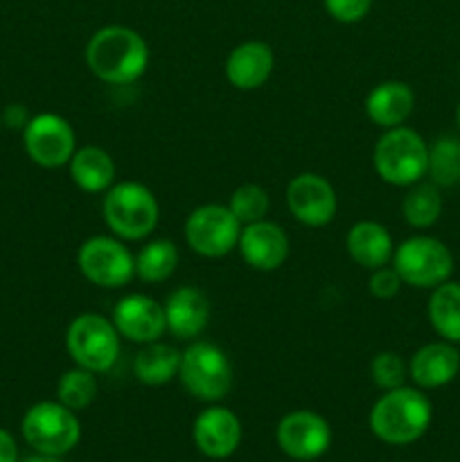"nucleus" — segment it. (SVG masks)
I'll list each match as a JSON object with an SVG mask.
<instances>
[{
	"label": "nucleus",
	"mask_w": 460,
	"mask_h": 462,
	"mask_svg": "<svg viewBox=\"0 0 460 462\" xmlns=\"http://www.w3.org/2000/svg\"><path fill=\"white\" fill-rule=\"evenodd\" d=\"M86 63L90 72L106 84H133L147 70V41L131 27L106 25L90 36Z\"/></svg>",
	"instance_id": "obj_1"
},
{
	"label": "nucleus",
	"mask_w": 460,
	"mask_h": 462,
	"mask_svg": "<svg viewBox=\"0 0 460 462\" xmlns=\"http://www.w3.org/2000/svg\"><path fill=\"white\" fill-rule=\"evenodd\" d=\"M431 424V402L415 388H392L370 411V429L388 445H410Z\"/></svg>",
	"instance_id": "obj_2"
},
{
	"label": "nucleus",
	"mask_w": 460,
	"mask_h": 462,
	"mask_svg": "<svg viewBox=\"0 0 460 462\" xmlns=\"http://www.w3.org/2000/svg\"><path fill=\"white\" fill-rule=\"evenodd\" d=\"M104 221L117 239L138 242L149 237L158 226V201L152 189L135 180L111 185L104 197Z\"/></svg>",
	"instance_id": "obj_3"
},
{
	"label": "nucleus",
	"mask_w": 460,
	"mask_h": 462,
	"mask_svg": "<svg viewBox=\"0 0 460 462\" xmlns=\"http://www.w3.org/2000/svg\"><path fill=\"white\" fill-rule=\"evenodd\" d=\"M374 170L386 183L409 188L419 183L428 170V147L409 126H392L374 147Z\"/></svg>",
	"instance_id": "obj_4"
},
{
	"label": "nucleus",
	"mask_w": 460,
	"mask_h": 462,
	"mask_svg": "<svg viewBox=\"0 0 460 462\" xmlns=\"http://www.w3.org/2000/svg\"><path fill=\"white\" fill-rule=\"evenodd\" d=\"M72 361L90 373H108L120 356V332L99 314H79L66 332Z\"/></svg>",
	"instance_id": "obj_5"
},
{
	"label": "nucleus",
	"mask_w": 460,
	"mask_h": 462,
	"mask_svg": "<svg viewBox=\"0 0 460 462\" xmlns=\"http://www.w3.org/2000/svg\"><path fill=\"white\" fill-rule=\"evenodd\" d=\"M179 377L185 391L203 402H219L233 386V365L215 343L197 341L180 355Z\"/></svg>",
	"instance_id": "obj_6"
},
{
	"label": "nucleus",
	"mask_w": 460,
	"mask_h": 462,
	"mask_svg": "<svg viewBox=\"0 0 460 462\" xmlns=\"http://www.w3.org/2000/svg\"><path fill=\"white\" fill-rule=\"evenodd\" d=\"M23 436L39 454L63 456L77 447L81 427L75 411L61 402H39L23 418Z\"/></svg>",
	"instance_id": "obj_7"
},
{
	"label": "nucleus",
	"mask_w": 460,
	"mask_h": 462,
	"mask_svg": "<svg viewBox=\"0 0 460 462\" xmlns=\"http://www.w3.org/2000/svg\"><path fill=\"white\" fill-rule=\"evenodd\" d=\"M392 266L401 282L418 289H436L449 280L454 257L449 248L433 237H410L392 253Z\"/></svg>",
	"instance_id": "obj_8"
},
{
	"label": "nucleus",
	"mask_w": 460,
	"mask_h": 462,
	"mask_svg": "<svg viewBox=\"0 0 460 462\" xmlns=\"http://www.w3.org/2000/svg\"><path fill=\"white\" fill-rule=\"evenodd\" d=\"M77 264L88 282L104 289H117L131 282L135 275V257L117 237L86 239L77 253Z\"/></svg>",
	"instance_id": "obj_9"
},
{
	"label": "nucleus",
	"mask_w": 460,
	"mask_h": 462,
	"mask_svg": "<svg viewBox=\"0 0 460 462\" xmlns=\"http://www.w3.org/2000/svg\"><path fill=\"white\" fill-rule=\"evenodd\" d=\"M242 224L228 206L207 203L189 212L185 221V239L194 253L203 257H224L237 246Z\"/></svg>",
	"instance_id": "obj_10"
},
{
	"label": "nucleus",
	"mask_w": 460,
	"mask_h": 462,
	"mask_svg": "<svg viewBox=\"0 0 460 462\" xmlns=\"http://www.w3.org/2000/svg\"><path fill=\"white\" fill-rule=\"evenodd\" d=\"M23 144L32 162L57 170L70 162L75 153V131L66 117L57 113H39L23 129Z\"/></svg>",
	"instance_id": "obj_11"
},
{
	"label": "nucleus",
	"mask_w": 460,
	"mask_h": 462,
	"mask_svg": "<svg viewBox=\"0 0 460 462\" xmlns=\"http://www.w3.org/2000/svg\"><path fill=\"white\" fill-rule=\"evenodd\" d=\"M275 438L280 449L293 460H316L329 449L332 431L318 413L293 411L280 420Z\"/></svg>",
	"instance_id": "obj_12"
},
{
	"label": "nucleus",
	"mask_w": 460,
	"mask_h": 462,
	"mask_svg": "<svg viewBox=\"0 0 460 462\" xmlns=\"http://www.w3.org/2000/svg\"><path fill=\"white\" fill-rule=\"evenodd\" d=\"M287 203L296 221L320 228L327 226L336 215V192L332 183L320 174H298L287 188Z\"/></svg>",
	"instance_id": "obj_13"
},
{
	"label": "nucleus",
	"mask_w": 460,
	"mask_h": 462,
	"mask_svg": "<svg viewBox=\"0 0 460 462\" xmlns=\"http://www.w3.org/2000/svg\"><path fill=\"white\" fill-rule=\"evenodd\" d=\"M113 325L120 337L140 343V346L158 341L167 332L165 310L144 293H129V296L120 298L113 310Z\"/></svg>",
	"instance_id": "obj_14"
},
{
	"label": "nucleus",
	"mask_w": 460,
	"mask_h": 462,
	"mask_svg": "<svg viewBox=\"0 0 460 462\" xmlns=\"http://www.w3.org/2000/svg\"><path fill=\"white\" fill-rule=\"evenodd\" d=\"M237 246L244 262L255 271L280 269L289 255V237L278 224L266 219L242 226Z\"/></svg>",
	"instance_id": "obj_15"
},
{
	"label": "nucleus",
	"mask_w": 460,
	"mask_h": 462,
	"mask_svg": "<svg viewBox=\"0 0 460 462\" xmlns=\"http://www.w3.org/2000/svg\"><path fill=\"white\" fill-rule=\"evenodd\" d=\"M194 445L207 458H228L237 451L242 440V424L233 411L210 406L197 418L192 427Z\"/></svg>",
	"instance_id": "obj_16"
},
{
	"label": "nucleus",
	"mask_w": 460,
	"mask_h": 462,
	"mask_svg": "<svg viewBox=\"0 0 460 462\" xmlns=\"http://www.w3.org/2000/svg\"><path fill=\"white\" fill-rule=\"evenodd\" d=\"M167 332L180 341L197 338L210 320V300L197 287H180L170 293L165 302Z\"/></svg>",
	"instance_id": "obj_17"
},
{
	"label": "nucleus",
	"mask_w": 460,
	"mask_h": 462,
	"mask_svg": "<svg viewBox=\"0 0 460 462\" xmlns=\"http://www.w3.org/2000/svg\"><path fill=\"white\" fill-rule=\"evenodd\" d=\"M273 50L262 41L239 43L225 59V77L239 90H255L269 81L273 72Z\"/></svg>",
	"instance_id": "obj_18"
},
{
	"label": "nucleus",
	"mask_w": 460,
	"mask_h": 462,
	"mask_svg": "<svg viewBox=\"0 0 460 462\" xmlns=\"http://www.w3.org/2000/svg\"><path fill=\"white\" fill-rule=\"evenodd\" d=\"M413 106L415 95L410 86L395 79L382 81L365 97V113H368L370 122L383 126V129L404 125L410 113H413Z\"/></svg>",
	"instance_id": "obj_19"
},
{
	"label": "nucleus",
	"mask_w": 460,
	"mask_h": 462,
	"mask_svg": "<svg viewBox=\"0 0 460 462\" xmlns=\"http://www.w3.org/2000/svg\"><path fill=\"white\" fill-rule=\"evenodd\" d=\"M460 370V355L449 343H428L410 359V377L419 388H440L454 382Z\"/></svg>",
	"instance_id": "obj_20"
},
{
	"label": "nucleus",
	"mask_w": 460,
	"mask_h": 462,
	"mask_svg": "<svg viewBox=\"0 0 460 462\" xmlns=\"http://www.w3.org/2000/svg\"><path fill=\"white\" fill-rule=\"evenodd\" d=\"M347 253L352 262H356L363 269L374 271L379 266H386L392 260V237L382 224L377 221H359L350 228L345 239Z\"/></svg>",
	"instance_id": "obj_21"
},
{
	"label": "nucleus",
	"mask_w": 460,
	"mask_h": 462,
	"mask_svg": "<svg viewBox=\"0 0 460 462\" xmlns=\"http://www.w3.org/2000/svg\"><path fill=\"white\" fill-rule=\"evenodd\" d=\"M70 176L84 192H104L115 180V162L99 147H84L72 153Z\"/></svg>",
	"instance_id": "obj_22"
},
{
	"label": "nucleus",
	"mask_w": 460,
	"mask_h": 462,
	"mask_svg": "<svg viewBox=\"0 0 460 462\" xmlns=\"http://www.w3.org/2000/svg\"><path fill=\"white\" fill-rule=\"evenodd\" d=\"M180 352L167 343L153 341L147 343L143 350L135 355L133 373L147 386H165L167 382L179 374Z\"/></svg>",
	"instance_id": "obj_23"
},
{
	"label": "nucleus",
	"mask_w": 460,
	"mask_h": 462,
	"mask_svg": "<svg viewBox=\"0 0 460 462\" xmlns=\"http://www.w3.org/2000/svg\"><path fill=\"white\" fill-rule=\"evenodd\" d=\"M428 320L442 338L460 341V284L445 282L436 287L428 302Z\"/></svg>",
	"instance_id": "obj_24"
},
{
	"label": "nucleus",
	"mask_w": 460,
	"mask_h": 462,
	"mask_svg": "<svg viewBox=\"0 0 460 462\" xmlns=\"http://www.w3.org/2000/svg\"><path fill=\"white\" fill-rule=\"evenodd\" d=\"M179 266V251L170 239H153L135 255V275L144 282H165Z\"/></svg>",
	"instance_id": "obj_25"
},
{
	"label": "nucleus",
	"mask_w": 460,
	"mask_h": 462,
	"mask_svg": "<svg viewBox=\"0 0 460 462\" xmlns=\"http://www.w3.org/2000/svg\"><path fill=\"white\" fill-rule=\"evenodd\" d=\"M401 212L404 219L409 221L413 228H428L437 221L442 212V197L437 192V185L433 183H419L410 189L401 203Z\"/></svg>",
	"instance_id": "obj_26"
},
{
	"label": "nucleus",
	"mask_w": 460,
	"mask_h": 462,
	"mask_svg": "<svg viewBox=\"0 0 460 462\" xmlns=\"http://www.w3.org/2000/svg\"><path fill=\"white\" fill-rule=\"evenodd\" d=\"M428 174L433 185L451 188L460 183V140L440 138L428 149Z\"/></svg>",
	"instance_id": "obj_27"
},
{
	"label": "nucleus",
	"mask_w": 460,
	"mask_h": 462,
	"mask_svg": "<svg viewBox=\"0 0 460 462\" xmlns=\"http://www.w3.org/2000/svg\"><path fill=\"white\" fill-rule=\"evenodd\" d=\"M95 395H97V382H95V373L90 370L77 365L75 370H68L59 379L57 397L70 411H81L90 406Z\"/></svg>",
	"instance_id": "obj_28"
},
{
	"label": "nucleus",
	"mask_w": 460,
	"mask_h": 462,
	"mask_svg": "<svg viewBox=\"0 0 460 462\" xmlns=\"http://www.w3.org/2000/svg\"><path fill=\"white\" fill-rule=\"evenodd\" d=\"M269 194H266L264 188L255 183L239 185L237 189L230 197V212L237 217V221L242 226L255 224V221L266 219V212H269Z\"/></svg>",
	"instance_id": "obj_29"
},
{
	"label": "nucleus",
	"mask_w": 460,
	"mask_h": 462,
	"mask_svg": "<svg viewBox=\"0 0 460 462\" xmlns=\"http://www.w3.org/2000/svg\"><path fill=\"white\" fill-rule=\"evenodd\" d=\"M370 374L382 391H392V388L404 386L406 365L395 352H379L370 364Z\"/></svg>",
	"instance_id": "obj_30"
},
{
	"label": "nucleus",
	"mask_w": 460,
	"mask_h": 462,
	"mask_svg": "<svg viewBox=\"0 0 460 462\" xmlns=\"http://www.w3.org/2000/svg\"><path fill=\"white\" fill-rule=\"evenodd\" d=\"M401 278L400 273L395 271V266H379V269L373 271V275H370L368 280V289L370 293H373L374 298H379V300H391V298H395L397 293H400L401 289Z\"/></svg>",
	"instance_id": "obj_31"
},
{
	"label": "nucleus",
	"mask_w": 460,
	"mask_h": 462,
	"mask_svg": "<svg viewBox=\"0 0 460 462\" xmlns=\"http://www.w3.org/2000/svg\"><path fill=\"white\" fill-rule=\"evenodd\" d=\"M329 16L338 23H359L368 16L373 0H323Z\"/></svg>",
	"instance_id": "obj_32"
},
{
	"label": "nucleus",
	"mask_w": 460,
	"mask_h": 462,
	"mask_svg": "<svg viewBox=\"0 0 460 462\" xmlns=\"http://www.w3.org/2000/svg\"><path fill=\"white\" fill-rule=\"evenodd\" d=\"M3 122L9 129H25L27 122H30V113L23 104H9L3 113Z\"/></svg>",
	"instance_id": "obj_33"
},
{
	"label": "nucleus",
	"mask_w": 460,
	"mask_h": 462,
	"mask_svg": "<svg viewBox=\"0 0 460 462\" xmlns=\"http://www.w3.org/2000/svg\"><path fill=\"white\" fill-rule=\"evenodd\" d=\"M0 462H18V447L5 429H0Z\"/></svg>",
	"instance_id": "obj_34"
},
{
	"label": "nucleus",
	"mask_w": 460,
	"mask_h": 462,
	"mask_svg": "<svg viewBox=\"0 0 460 462\" xmlns=\"http://www.w3.org/2000/svg\"><path fill=\"white\" fill-rule=\"evenodd\" d=\"M23 462H61V460H59V456L39 454V456H30V458H25Z\"/></svg>",
	"instance_id": "obj_35"
},
{
	"label": "nucleus",
	"mask_w": 460,
	"mask_h": 462,
	"mask_svg": "<svg viewBox=\"0 0 460 462\" xmlns=\"http://www.w3.org/2000/svg\"><path fill=\"white\" fill-rule=\"evenodd\" d=\"M0 126H3V113H0Z\"/></svg>",
	"instance_id": "obj_36"
},
{
	"label": "nucleus",
	"mask_w": 460,
	"mask_h": 462,
	"mask_svg": "<svg viewBox=\"0 0 460 462\" xmlns=\"http://www.w3.org/2000/svg\"><path fill=\"white\" fill-rule=\"evenodd\" d=\"M458 126H460V106H458Z\"/></svg>",
	"instance_id": "obj_37"
}]
</instances>
